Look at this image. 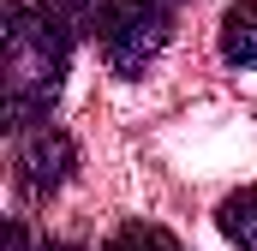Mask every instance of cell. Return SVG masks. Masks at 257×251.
Masks as SVG:
<instances>
[{"mask_svg":"<svg viewBox=\"0 0 257 251\" xmlns=\"http://www.w3.org/2000/svg\"><path fill=\"white\" fill-rule=\"evenodd\" d=\"M221 60L227 66H257V0H239L221 18Z\"/></svg>","mask_w":257,"mask_h":251,"instance_id":"277c9868","label":"cell"},{"mask_svg":"<svg viewBox=\"0 0 257 251\" xmlns=\"http://www.w3.org/2000/svg\"><path fill=\"white\" fill-rule=\"evenodd\" d=\"M6 251H30V239H24V227L12 221V233H6Z\"/></svg>","mask_w":257,"mask_h":251,"instance_id":"52a82bcc","label":"cell"},{"mask_svg":"<svg viewBox=\"0 0 257 251\" xmlns=\"http://www.w3.org/2000/svg\"><path fill=\"white\" fill-rule=\"evenodd\" d=\"M78 168V150L54 120H36L18 132V156H12V174H18V191L24 197H54V191L72 180Z\"/></svg>","mask_w":257,"mask_h":251,"instance_id":"3957f363","label":"cell"},{"mask_svg":"<svg viewBox=\"0 0 257 251\" xmlns=\"http://www.w3.org/2000/svg\"><path fill=\"white\" fill-rule=\"evenodd\" d=\"M102 251H186V245H180L168 227H156V221H126Z\"/></svg>","mask_w":257,"mask_h":251,"instance_id":"8992f818","label":"cell"},{"mask_svg":"<svg viewBox=\"0 0 257 251\" xmlns=\"http://www.w3.org/2000/svg\"><path fill=\"white\" fill-rule=\"evenodd\" d=\"M215 221H221V233L239 251H257V186H239L221 209H215Z\"/></svg>","mask_w":257,"mask_h":251,"instance_id":"5b68a950","label":"cell"},{"mask_svg":"<svg viewBox=\"0 0 257 251\" xmlns=\"http://www.w3.org/2000/svg\"><path fill=\"white\" fill-rule=\"evenodd\" d=\"M174 18H180V0H102L96 42H102V60L114 66V78H144V66L168 48Z\"/></svg>","mask_w":257,"mask_h":251,"instance_id":"7a4b0ae2","label":"cell"},{"mask_svg":"<svg viewBox=\"0 0 257 251\" xmlns=\"http://www.w3.org/2000/svg\"><path fill=\"white\" fill-rule=\"evenodd\" d=\"M102 0H6L0 12V114L12 132L48 120L84 30Z\"/></svg>","mask_w":257,"mask_h":251,"instance_id":"6da1fadb","label":"cell"},{"mask_svg":"<svg viewBox=\"0 0 257 251\" xmlns=\"http://www.w3.org/2000/svg\"><path fill=\"white\" fill-rule=\"evenodd\" d=\"M42 251H78V245H42Z\"/></svg>","mask_w":257,"mask_h":251,"instance_id":"ba28073f","label":"cell"}]
</instances>
